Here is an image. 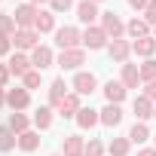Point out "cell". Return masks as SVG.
Returning a JSON list of instances; mask_svg holds the SVG:
<instances>
[{"label":"cell","mask_w":156,"mask_h":156,"mask_svg":"<svg viewBox=\"0 0 156 156\" xmlns=\"http://www.w3.org/2000/svg\"><path fill=\"white\" fill-rule=\"evenodd\" d=\"M55 46L64 52V49H80L83 46V31L73 28V25H64L55 31Z\"/></svg>","instance_id":"6da1fadb"},{"label":"cell","mask_w":156,"mask_h":156,"mask_svg":"<svg viewBox=\"0 0 156 156\" xmlns=\"http://www.w3.org/2000/svg\"><path fill=\"white\" fill-rule=\"evenodd\" d=\"M107 46H110V37L104 34V28H101V25H92V28H86V31H83V49L98 52V49H107Z\"/></svg>","instance_id":"7a4b0ae2"},{"label":"cell","mask_w":156,"mask_h":156,"mask_svg":"<svg viewBox=\"0 0 156 156\" xmlns=\"http://www.w3.org/2000/svg\"><path fill=\"white\" fill-rule=\"evenodd\" d=\"M55 64L61 67V70H83V64H86V49L80 46V49H64L58 58H55Z\"/></svg>","instance_id":"3957f363"},{"label":"cell","mask_w":156,"mask_h":156,"mask_svg":"<svg viewBox=\"0 0 156 156\" xmlns=\"http://www.w3.org/2000/svg\"><path fill=\"white\" fill-rule=\"evenodd\" d=\"M12 46H16L19 52H34V49L40 46V34H37L34 28H19V31L12 34Z\"/></svg>","instance_id":"277c9868"},{"label":"cell","mask_w":156,"mask_h":156,"mask_svg":"<svg viewBox=\"0 0 156 156\" xmlns=\"http://www.w3.org/2000/svg\"><path fill=\"white\" fill-rule=\"evenodd\" d=\"M70 86H73V92H76V95H92V92L98 89V76H95L92 70H76Z\"/></svg>","instance_id":"5b68a950"},{"label":"cell","mask_w":156,"mask_h":156,"mask_svg":"<svg viewBox=\"0 0 156 156\" xmlns=\"http://www.w3.org/2000/svg\"><path fill=\"white\" fill-rule=\"evenodd\" d=\"M101 28L110 40H122L126 37V22L116 16V12H101Z\"/></svg>","instance_id":"8992f818"},{"label":"cell","mask_w":156,"mask_h":156,"mask_svg":"<svg viewBox=\"0 0 156 156\" xmlns=\"http://www.w3.org/2000/svg\"><path fill=\"white\" fill-rule=\"evenodd\" d=\"M37 12H40V6H34V3H28V0H25L22 6H16V9H12V19H16V25H19V28H34Z\"/></svg>","instance_id":"52a82bcc"},{"label":"cell","mask_w":156,"mask_h":156,"mask_svg":"<svg viewBox=\"0 0 156 156\" xmlns=\"http://www.w3.org/2000/svg\"><path fill=\"white\" fill-rule=\"evenodd\" d=\"M6 104H9V110H28L31 107V92L25 86L6 89Z\"/></svg>","instance_id":"ba28073f"},{"label":"cell","mask_w":156,"mask_h":156,"mask_svg":"<svg viewBox=\"0 0 156 156\" xmlns=\"http://www.w3.org/2000/svg\"><path fill=\"white\" fill-rule=\"evenodd\" d=\"M76 19H80L86 28H92V25L101 19V12H98V3H92V0H80V3H76Z\"/></svg>","instance_id":"9c48e42d"},{"label":"cell","mask_w":156,"mask_h":156,"mask_svg":"<svg viewBox=\"0 0 156 156\" xmlns=\"http://www.w3.org/2000/svg\"><path fill=\"white\" fill-rule=\"evenodd\" d=\"M119 83H122L126 89H138V86H141V67L132 64V61L119 64Z\"/></svg>","instance_id":"30bf717a"},{"label":"cell","mask_w":156,"mask_h":156,"mask_svg":"<svg viewBox=\"0 0 156 156\" xmlns=\"http://www.w3.org/2000/svg\"><path fill=\"white\" fill-rule=\"evenodd\" d=\"M67 89H70V86L64 83V76H55V80L49 83V107H52V110H55V107H61V101L70 95Z\"/></svg>","instance_id":"8fae6325"},{"label":"cell","mask_w":156,"mask_h":156,"mask_svg":"<svg viewBox=\"0 0 156 156\" xmlns=\"http://www.w3.org/2000/svg\"><path fill=\"white\" fill-rule=\"evenodd\" d=\"M107 55L116 61V64H126L129 61V55H132V40H110V46H107Z\"/></svg>","instance_id":"7c38bea8"},{"label":"cell","mask_w":156,"mask_h":156,"mask_svg":"<svg viewBox=\"0 0 156 156\" xmlns=\"http://www.w3.org/2000/svg\"><path fill=\"white\" fill-rule=\"evenodd\" d=\"M6 67H9V73H12V76H25L28 70H34V64H31V55H25V52H12Z\"/></svg>","instance_id":"4fadbf2b"},{"label":"cell","mask_w":156,"mask_h":156,"mask_svg":"<svg viewBox=\"0 0 156 156\" xmlns=\"http://www.w3.org/2000/svg\"><path fill=\"white\" fill-rule=\"evenodd\" d=\"M101 92H104L107 104H122V101H126V95H129V89H126V86H122L119 80H107Z\"/></svg>","instance_id":"5bb4252c"},{"label":"cell","mask_w":156,"mask_h":156,"mask_svg":"<svg viewBox=\"0 0 156 156\" xmlns=\"http://www.w3.org/2000/svg\"><path fill=\"white\" fill-rule=\"evenodd\" d=\"M153 110H156V104H153L147 95H138V98L132 101V113H135L138 122H147V119L153 116Z\"/></svg>","instance_id":"9a60e30c"},{"label":"cell","mask_w":156,"mask_h":156,"mask_svg":"<svg viewBox=\"0 0 156 156\" xmlns=\"http://www.w3.org/2000/svg\"><path fill=\"white\" fill-rule=\"evenodd\" d=\"M98 113H101V126L104 129H116L122 122V104H104Z\"/></svg>","instance_id":"2e32d148"},{"label":"cell","mask_w":156,"mask_h":156,"mask_svg":"<svg viewBox=\"0 0 156 156\" xmlns=\"http://www.w3.org/2000/svg\"><path fill=\"white\" fill-rule=\"evenodd\" d=\"M61 156H86V141L80 135H64L61 141Z\"/></svg>","instance_id":"e0dca14e"},{"label":"cell","mask_w":156,"mask_h":156,"mask_svg":"<svg viewBox=\"0 0 156 156\" xmlns=\"http://www.w3.org/2000/svg\"><path fill=\"white\" fill-rule=\"evenodd\" d=\"M31 64H34L37 70H46V67L55 64V52H52L49 46H37V49L31 52Z\"/></svg>","instance_id":"ac0fdd59"},{"label":"cell","mask_w":156,"mask_h":156,"mask_svg":"<svg viewBox=\"0 0 156 156\" xmlns=\"http://www.w3.org/2000/svg\"><path fill=\"white\" fill-rule=\"evenodd\" d=\"M83 110V101H80V95L76 92H70L64 101H61V107H58V116H64V119H76V113Z\"/></svg>","instance_id":"d6986e66"},{"label":"cell","mask_w":156,"mask_h":156,"mask_svg":"<svg viewBox=\"0 0 156 156\" xmlns=\"http://www.w3.org/2000/svg\"><path fill=\"white\" fill-rule=\"evenodd\" d=\"M150 28H153V25H150V22H147L144 16H141V19L135 16L132 22H126V34H129L132 40H141V37H150Z\"/></svg>","instance_id":"ffe728a7"},{"label":"cell","mask_w":156,"mask_h":156,"mask_svg":"<svg viewBox=\"0 0 156 156\" xmlns=\"http://www.w3.org/2000/svg\"><path fill=\"white\" fill-rule=\"evenodd\" d=\"M76 126H80L83 132H89V129L101 126V113H98L95 107H83L80 113H76Z\"/></svg>","instance_id":"44dd1931"},{"label":"cell","mask_w":156,"mask_h":156,"mask_svg":"<svg viewBox=\"0 0 156 156\" xmlns=\"http://www.w3.org/2000/svg\"><path fill=\"white\" fill-rule=\"evenodd\" d=\"M34 31H37V34H52V31H58V28H55V12H52V9H40V12H37V22H34Z\"/></svg>","instance_id":"7402d4cb"},{"label":"cell","mask_w":156,"mask_h":156,"mask_svg":"<svg viewBox=\"0 0 156 156\" xmlns=\"http://www.w3.org/2000/svg\"><path fill=\"white\" fill-rule=\"evenodd\" d=\"M52 119H55V113H52V107H49V104H43V107H37V110H34V129H37V132L52 129Z\"/></svg>","instance_id":"603a6c76"},{"label":"cell","mask_w":156,"mask_h":156,"mask_svg":"<svg viewBox=\"0 0 156 156\" xmlns=\"http://www.w3.org/2000/svg\"><path fill=\"white\" fill-rule=\"evenodd\" d=\"M132 52H135V55H141V58H153V52H156V37L150 34V37L132 40Z\"/></svg>","instance_id":"cb8c5ba5"},{"label":"cell","mask_w":156,"mask_h":156,"mask_svg":"<svg viewBox=\"0 0 156 156\" xmlns=\"http://www.w3.org/2000/svg\"><path fill=\"white\" fill-rule=\"evenodd\" d=\"M6 126H9V129H12L16 135H22V132H28V129L34 126V119H31L28 113H22V110H12V113H9V122H6Z\"/></svg>","instance_id":"d4e9b609"},{"label":"cell","mask_w":156,"mask_h":156,"mask_svg":"<svg viewBox=\"0 0 156 156\" xmlns=\"http://www.w3.org/2000/svg\"><path fill=\"white\" fill-rule=\"evenodd\" d=\"M40 141H43V138H40V132H37V129H28V132H22V135H19V150L34 153V150L40 147Z\"/></svg>","instance_id":"484cf974"},{"label":"cell","mask_w":156,"mask_h":156,"mask_svg":"<svg viewBox=\"0 0 156 156\" xmlns=\"http://www.w3.org/2000/svg\"><path fill=\"white\" fill-rule=\"evenodd\" d=\"M19 147V135L9 129V126H0V153H9Z\"/></svg>","instance_id":"4316f807"},{"label":"cell","mask_w":156,"mask_h":156,"mask_svg":"<svg viewBox=\"0 0 156 156\" xmlns=\"http://www.w3.org/2000/svg\"><path fill=\"white\" fill-rule=\"evenodd\" d=\"M129 141H132V144H144V141H150V129H147V122H138V119H135V126L129 129Z\"/></svg>","instance_id":"83f0119b"},{"label":"cell","mask_w":156,"mask_h":156,"mask_svg":"<svg viewBox=\"0 0 156 156\" xmlns=\"http://www.w3.org/2000/svg\"><path fill=\"white\" fill-rule=\"evenodd\" d=\"M129 150H132L129 135H126V138H113V141L107 144V153H110V156H129Z\"/></svg>","instance_id":"f1b7e54d"},{"label":"cell","mask_w":156,"mask_h":156,"mask_svg":"<svg viewBox=\"0 0 156 156\" xmlns=\"http://www.w3.org/2000/svg\"><path fill=\"white\" fill-rule=\"evenodd\" d=\"M22 86H25L28 92L40 89V86H43V70H37V67H34V70H28V73L22 76Z\"/></svg>","instance_id":"f546056e"},{"label":"cell","mask_w":156,"mask_h":156,"mask_svg":"<svg viewBox=\"0 0 156 156\" xmlns=\"http://www.w3.org/2000/svg\"><path fill=\"white\" fill-rule=\"evenodd\" d=\"M138 67H141V83L156 80V58H144V64H138Z\"/></svg>","instance_id":"4dcf8cb0"},{"label":"cell","mask_w":156,"mask_h":156,"mask_svg":"<svg viewBox=\"0 0 156 156\" xmlns=\"http://www.w3.org/2000/svg\"><path fill=\"white\" fill-rule=\"evenodd\" d=\"M16 31H19V25H16L12 12H0V34H6V37H12Z\"/></svg>","instance_id":"1f68e13d"},{"label":"cell","mask_w":156,"mask_h":156,"mask_svg":"<svg viewBox=\"0 0 156 156\" xmlns=\"http://www.w3.org/2000/svg\"><path fill=\"white\" fill-rule=\"evenodd\" d=\"M104 150H107V147H104L98 138H89V141H86V156H104Z\"/></svg>","instance_id":"d6a6232c"},{"label":"cell","mask_w":156,"mask_h":156,"mask_svg":"<svg viewBox=\"0 0 156 156\" xmlns=\"http://www.w3.org/2000/svg\"><path fill=\"white\" fill-rule=\"evenodd\" d=\"M49 9L58 16V12H67V9H76L73 0H49Z\"/></svg>","instance_id":"836d02e7"},{"label":"cell","mask_w":156,"mask_h":156,"mask_svg":"<svg viewBox=\"0 0 156 156\" xmlns=\"http://www.w3.org/2000/svg\"><path fill=\"white\" fill-rule=\"evenodd\" d=\"M9 49H12V37L0 34V58H3V55H9Z\"/></svg>","instance_id":"e575fe53"},{"label":"cell","mask_w":156,"mask_h":156,"mask_svg":"<svg viewBox=\"0 0 156 156\" xmlns=\"http://www.w3.org/2000/svg\"><path fill=\"white\" fill-rule=\"evenodd\" d=\"M144 19H147L150 25H156V0H150V3H147V9H144Z\"/></svg>","instance_id":"d590c367"},{"label":"cell","mask_w":156,"mask_h":156,"mask_svg":"<svg viewBox=\"0 0 156 156\" xmlns=\"http://www.w3.org/2000/svg\"><path fill=\"white\" fill-rule=\"evenodd\" d=\"M141 95H147V98L156 104V80H153V83H144V92H141Z\"/></svg>","instance_id":"8d00e7d4"},{"label":"cell","mask_w":156,"mask_h":156,"mask_svg":"<svg viewBox=\"0 0 156 156\" xmlns=\"http://www.w3.org/2000/svg\"><path fill=\"white\" fill-rule=\"evenodd\" d=\"M9 76H12L9 67H6V64H0V86H3V89H6V83H9Z\"/></svg>","instance_id":"74e56055"},{"label":"cell","mask_w":156,"mask_h":156,"mask_svg":"<svg viewBox=\"0 0 156 156\" xmlns=\"http://www.w3.org/2000/svg\"><path fill=\"white\" fill-rule=\"evenodd\" d=\"M147 3H150V0H129V6H132V9H138V12H144V9H147Z\"/></svg>","instance_id":"f35d334b"},{"label":"cell","mask_w":156,"mask_h":156,"mask_svg":"<svg viewBox=\"0 0 156 156\" xmlns=\"http://www.w3.org/2000/svg\"><path fill=\"white\" fill-rule=\"evenodd\" d=\"M138 156H156V147H144V150H138Z\"/></svg>","instance_id":"ab89813d"},{"label":"cell","mask_w":156,"mask_h":156,"mask_svg":"<svg viewBox=\"0 0 156 156\" xmlns=\"http://www.w3.org/2000/svg\"><path fill=\"white\" fill-rule=\"evenodd\" d=\"M3 104H6V89L0 86V107H3Z\"/></svg>","instance_id":"60d3db41"},{"label":"cell","mask_w":156,"mask_h":156,"mask_svg":"<svg viewBox=\"0 0 156 156\" xmlns=\"http://www.w3.org/2000/svg\"><path fill=\"white\" fill-rule=\"evenodd\" d=\"M28 3H34V6H43V3H49V0H28Z\"/></svg>","instance_id":"b9f144b4"},{"label":"cell","mask_w":156,"mask_h":156,"mask_svg":"<svg viewBox=\"0 0 156 156\" xmlns=\"http://www.w3.org/2000/svg\"><path fill=\"white\" fill-rule=\"evenodd\" d=\"M153 37H156V25H153Z\"/></svg>","instance_id":"7bdbcfd3"},{"label":"cell","mask_w":156,"mask_h":156,"mask_svg":"<svg viewBox=\"0 0 156 156\" xmlns=\"http://www.w3.org/2000/svg\"><path fill=\"white\" fill-rule=\"evenodd\" d=\"M153 147H156V135H153Z\"/></svg>","instance_id":"ee69618b"},{"label":"cell","mask_w":156,"mask_h":156,"mask_svg":"<svg viewBox=\"0 0 156 156\" xmlns=\"http://www.w3.org/2000/svg\"><path fill=\"white\" fill-rule=\"evenodd\" d=\"M92 3H101V0H92Z\"/></svg>","instance_id":"f6af8a7d"},{"label":"cell","mask_w":156,"mask_h":156,"mask_svg":"<svg viewBox=\"0 0 156 156\" xmlns=\"http://www.w3.org/2000/svg\"><path fill=\"white\" fill-rule=\"evenodd\" d=\"M52 156H61V153H52Z\"/></svg>","instance_id":"bcb514c9"},{"label":"cell","mask_w":156,"mask_h":156,"mask_svg":"<svg viewBox=\"0 0 156 156\" xmlns=\"http://www.w3.org/2000/svg\"><path fill=\"white\" fill-rule=\"evenodd\" d=\"M153 119H156V110H153Z\"/></svg>","instance_id":"7dc6e473"}]
</instances>
